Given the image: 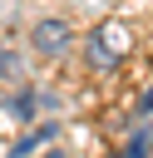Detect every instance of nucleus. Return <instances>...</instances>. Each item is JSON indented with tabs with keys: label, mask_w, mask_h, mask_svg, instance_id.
<instances>
[{
	"label": "nucleus",
	"mask_w": 153,
	"mask_h": 158,
	"mask_svg": "<svg viewBox=\"0 0 153 158\" xmlns=\"http://www.w3.org/2000/svg\"><path fill=\"white\" fill-rule=\"evenodd\" d=\"M0 74H5L10 84H20V74H25V64H20L15 54H0Z\"/></svg>",
	"instance_id": "20e7f679"
},
{
	"label": "nucleus",
	"mask_w": 153,
	"mask_h": 158,
	"mask_svg": "<svg viewBox=\"0 0 153 158\" xmlns=\"http://www.w3.org/2000/svg\"><path fill=\"white\" fill-rule=\"evenodd\" d=\"M128 44H133V30H128V25H118V20H104V25H94V30H89V40H84V64H89L94 74L118 69V64H123V54H128Z\"/></svg>",
	"instance_id": "f257e3e1"
},
{
	"label": "nucleus",
	"mask_w": 153,
	"mask_h": 158,
	"mask_svg": "<svg viewBox=\"0 0 153 158\" xmlns=\"http://www.w3.org/2000/svg\"><path fill=\"white\" fill-rule=\"evenodd\" d=\"M148 148H153V118H148V123H138V128L128 133V143H123V158H148Z\"/></svg>",
	"instance_id": "7ed1b4c3"
},
{
	"label": "nucleus",
	"mask_w": 153,
	"mask_h": 158,
	"mask_svg": "<svg viewBox=\"0 0 153 158\" xmlns=\"http://www.w3.org/2000/svg\"><path fill=\"white\" fill-rule=\"evenodd\" d=\"M143 114H153V89H148V94H143Z\"/></svg>",
	"instance_id": "39448f33"
},
{
	"label": "nucleus",
	"mask_w": 153,
	"mask_h": 158,
	"mask_svg": "<svg viewBox=\"0 0 153 158\" xmlns=\"http://www.w3.org/2000/svg\"><path fill=\"white\" fill-rule=\"evenodd\" d=\"M69 40H74L69 20H39V25L30 30V49L44 54V59H59V54L69 49Z\"/></svg>",
	"instance_id": "f03ea898"
}]
</instances>
